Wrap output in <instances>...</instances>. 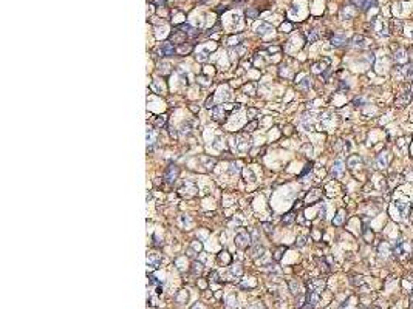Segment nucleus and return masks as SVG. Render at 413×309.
<instances>
[{"mask_svg": "<svg viewBox=\"0 0 413 309\" xmlns=\"http://www.w3.org/2000/svg\"><path fill=\"white\" fill-rule=\"evenodd\" d=\"M234 243H235V246H237L238 249H248V247L252 244L251 233H249L246 229H240V230L235 233Z\"/></svg>", "mask_w": 413, "mask_h": 309, "instance_id": "nucleus-1", "label": "nucleus"}, {"mask_svg": "<svg viewBox=\"0 0 413 309\" xmlns=\"http://www.w3.org/2000/svg\"><path fill=\"white\" fill-rule=\"evenodd\" d=\"M237 141L238 142H235V146H237L238 152H248L249 150V147H251V138L248 136L246 131L238 133L237 135Z\"/></svg>", "mask_w": 413, "mask_h": 309, "instance_id": "nucleus-2", "label": "nucleus"}, {"mask_svg": "<svg viewBox=\"0 0 413 309\" xmlns=\"http://www.w3.org/2000/svg\"><path fill=\"white\" fill-rule=\"evenodd\" d=\"M178 175H180V169H178V165H175V164H170V165H169V167L166 169V173H164V179H166V181H167L169 184H174V182L177 181Z\"/></svg>", "mask_w": 413, "mask_h": 309, "instance_id": "nucleus-3", "label": "nucleus"}, {"mask_svg": "<svg viewBox=\"0 0 413 309\" xmlns=\"http://www.w3.org/2000/svg\"><path fill=\"white\" fill-rule=\"evenodd\" d=\"M175 53V46L172 42H164L159 48V54L161 56H172Z\"/></svg>", "mask_w": 413, "mask_h": 309, "instance_id": "nucleus-4", "label": "nucleus"}, {"mask_svg": "<svg viewBox=\"0 0 413 309\" xmlns=\"http://www.w3.org/2000/svg\"><path fill=\"white\" fill-rule=\"evenodd\" d=\"M344 173V162L341 159H336L333 162V167H331V176H341Z\"/></svg>", "mask_w": 413, "mask_h": 309, "instance_id": "nucleus-5", "label": "nucleus"}, {"mask_svg": "<svg viewBox=\"0 0 413 309\" xmlns=\"http://www.w3.org/2000/svg\"><path fill=\"white\" fill-rule=\"evenodd\" d=\"M159 263H161V255H159V253L152 252V253L147 255V266H152V268L156 269V268L159 266Z\"/></svg>", "mask_w": 413, "mask_h": 309, "instance_id": "nucleus-6", "label": "nucleus"}, {"mask_svg": "<svg viewBox=\"0 0 413 309\" xmlns=\"http://www.w3.org/2000/svg\"><path fill=\"white\" fill-rule=\"evenodd\" d=\"M308 286H309V291H311V292H317V294H320V291H322L323 286H325V283H323V280H312V281L308 283Z\"/></svg>", "mask_w": 413, "mask_h": 309, "instance_id": "nucleus-7", "label": "nucleus"}, {"mask_svg": "<svg viewBox=\"0 0 413 309\" xmlns=\"http://www.w3.org/2000/svg\"><path fill=\"white\" fill-rule=\"evenodd\" d=\"M396 207H398V210H399V213H401V218H407V215H408V210H410V206H408V203H405V201H396Z\"/></svg>", "mask_w": 413, "mask_h": 309, "instance_id": "nucleus-8", "label": "nucleus"}, {"mask_svg": "<svg viewBox=\"0 0 413 309\" xmlns=\"http://www.w3.org/2000/svg\"><path fill=\"white\" fill-rule=\"evenodd\" d=\"M376 164H378V167L379 169H385L387 167V164H388V153L387 152H381L376 158Z\"/></svg>", "mask_w": 413, "mask_h": 309, "instance_id": "nucleus-9", "label": "nucleus"}, {"mask_svg": "<svg viewBox=\"0 0 413 309\" xmlns=\"http://www.w3.org/2000/svg\"><path fill=\"white\" fill-rule=\"evenodd\" d=\"M360 164H362V158L357 156V155H351V156L347 159V165H348L350 169H357Z\"/></svg>", "mask_w": 413, "mask_h": 309, "instance_id": "nucleus-10", "label": "nucleus"}, {"mask_svg": "<svg viewBox=\"0 0 413 309\" xmlns=\"http://www.w3.org/2000/svg\"><path fill=\"white\" fill-rule=\"evenodd\" d=\"M184 40H186V33L184 31H174L172 33V42L174 43H177V45H181V43H184Z\"/></svg>", "mask_w": 413, "mask_h": 309, "instance_id": "nucleus-11", "label": "nucleus"}, {"mask_svg": "<svg viewBox=\"0 0 413 309\" xmlns=\"http://www.w3.org/2000/svg\"><path fill=\"white\" fill-rule=\"evenodd\" d=\"M328 63H330V60L328 59H325V60H322V62H316L314 65H312V73H316V74H319V73H322V71L328 66Z\"/></svg>", "mask_w": 413, "mask_h": 309, "instance_id": "nucleus-12", "label": "nucleus"}, {"mask_svg": "<svg viewBox=\"0 0 413 309\" xmlns=\"http://www.w3.org/2000/svg\"><path fill=\"white\" fill-rule=\"evenodd\" d=\"M212 119L214 121H221L225 119V110L221 107H214L212 108Z\"/></svg>", "mask_w": 413, "mask_h": 309, "instance_id": "nucleus-13", "label": "nucleus"}, {"mask_svg": "<svg viewBox=\"0 0 413 309\" xmlns=\"http://www.w3.org/2000/svg\"><path fill=\"white\" fill-rule=\"evenodd\" d=\"M345 42H347V39H345L344 34H334L331 37V45L333 46H342Z\"/></svg>", "mask_w": 413, "mask_h": 309, "instance_id": "nucleus-14", "label": "nucleus"}, {"mask_svg": "<svg viewBox=\"0 0 413 309\" xmlns=\"http://www.w3.org/2000/svg\"><path fill=\"white\" fill-rule=\"evenodd\" d=\"M181 30H184V33H186V36H189V37H195L197 34H198V30H195V28H192L189 23H183V25L180 27Z\"/></svg>", "mask_w": 413, "mask_h": 309, "instance_id": "nucleus-15", "label": "nucleus"}, {"mask_svg": "<svg viewBox=\"0 0 413 309\" xmlns=\"http://www.w3.org/2000/svg\"><path fill=\"white\" fill-rule=\"evenodd\" d=\"M320 190H311V192L306 195V198H305V201L306 203H314V201H317L319 198H320Z\"/></svg>", "mask_w": 413, "mask_h": 309, "instance_id": "nucleus-16", "label": "nucleus"}, {"mask_svg": "<svg viewBox=\"0 0 413 309\" xmlns=\"http://www.w3.org/2000/svg\"><path fill=\"white\" fill-rule=\"evenodd\" d=\"M243 91H245L246 94H249V96H254V94L257 93V84H255V82L246 84L245 87H243Z\"/></svg>", "mask_w": 413, "mask_h": 309, "instance_id": "nucleus-17", "label": "nucleus"}, {"mask_svg": "<svg viewBox=\"0 0 413 309\" xmlns=\"http://www.w3.org/2000/svg\"><path fill=\"white\" fill-rule=\"evenodd\" d=\"M344 215H345V210H344V209L337 210V213H336V218L333 220V224H334V226H341V224L344 223Z\"/></svg>", "mask_w": 413, "mask_h": 309, "instance_id": "nucleus-18", "label": "nucleus"}, {"mask_svg": "<svg viewBox=\"0 0 413 309\" xmlns=\"http://www.w3.org/2000/svg\"><path fill=\"white\" fill-rule=\"evenodd\" d=\"M241 173H243V178H245V181H249V182H254L257 178H255V175L252 173V170L251 169H243L241 170Z\"/></svg>", "mask_w": 413, "mask_h": 309, "instance_id": "nucleus-19", "label": "nucleus"}, {"mask_svg": "<svg viewBox=\"0 0 413 309\" xmlns=\"http://www.w3.org/2000/svg\"><path fill=\"white\" fill-rule=\"evenodd\" d=\"M395 60L396 62H399V63H404V62H407V53L401 48V50H398L396 53H395Z\"/></svg>", "mask_w": 413, "mask_h": 309, "instance_id": "nucleus-20", "label": "nucleus"}, {"mask_svg": "<svg viewBox=\"0 0 413 309\" xmlns=\"http://www.w3.org/2000/svg\"><path fill=\"white\" fill-rule=\"evenodd\" d=\"M263 252H265V249L260 246V244H257V243H254V249L251 250V257L252 258H257V257H261L263 255Z\"/></svg>", "mask_w": 413, "mask_h": 309, "instance_id": "nucleus-21", "label": "nucleus"}, {"mask_svg": "<svg viewBox=\"0 0 413 309\" xmlns=\"http://www.w3.org/2000/svg\"><path fill=\"white\" fill-rule=\"evenodd\" d=\"M294 220H296V217H294V212H288L286 215L282 218V223H283L285 226H289V224H293V223H294Z\"/></svg>", "mask_w": 413, "mask_h": 309, "instance_id": "nucleus-22", "label": "nucleus"}, {"mask_svg": "<svg viewBox=\"0 0 413 309\" xmlns=\"http://www.w3.org/2000/svg\"><path fill=\"white\" fill-rule=\"evenodd\" d=\"M269 31H272V27L269 25V23H261V25L257 28V33H258V34H261V36L268 34Z\"/></svg>", "mask_w": 413, "mask_h": 309, "instance_id": "nucleus-23", "label": "nucleus"}, {"mask_svg": "<svg viewBox=\"0 0 413 309\" xmlns=\"http://www.w3.org/2000/svg\"><path fill=\"white\" fill-rule=\"evenodd\" d=\"M192 50V46L190 45H184V43H181V45H178L177 48H175V51L177 53H180V54H184V53H189Z\"/></svg>", "mask_w": 413, "mask_h": 309, "instance_id": "nucleus-24", "label": "nucleus"}, {"mask_svg": "<svg viewBox=\"0 0 413 309\" xmlns=\"http://www.w3.org/2000/svg\"><path fill=\"white\" fill-rule=\"evenodd\" d=\"M309 85H311V81H309V77H303L299 84H297V87L300 88V90H308L309 88Z\"/></svg>", "mask_w": 413, "mask_h": 309, "instance_id": "nucleus-25", "label": "nucleus"}, {"mask_svg": "<svg viewBox=\"0 0 413 309\" xmlns=\"http://www.w3.org/2000/svg\"><path fill=\"white\" fill-rule=\"evenodd\" d=\"M285 250H286V247H285V246H280V247H279V249L274 252V260H276V261H280V260H282V257H283V252H285Z\"/></svg>", "mask_w": 413, "mask_h": 309, "instance_id": "nucleus-26", "label": "nucleus"}, {"mask_svg": "<svg viewBox=\"0 0 413 309\" xmlns=\"http://www.w3.org/2000/svg\"><path fill=\"white\" fill-rule=\"evenodd\" d=\"M158 71H159L161 74H169V73H170V65H169V63H161L159 68H158Z\"/></svg>", "mask_w": 413, "mask_h": 309, "instance_id": "nucleus-27", "label": "nucleus"}, {"mask_svg": "<svg viewBox=\"0 0 413 309\" xmlns=\"http://www.w3.org/2000/svg\"><path fill=\"white\" fill-rule=\"evenodd\" d=\"M317 39H319V33L316 31V30H309L308 31V40L309 42H316Z\"/></svg>", "mask_w": 413, "mask_h": 309, "instance_id": "nucleus-28", "label": "nucleus"}, {"mask_svg": "<svg viewBox=\"0 0 413 309\" xmlns=\"http://www.w3.org/2000/svg\"><path fill=\"white\" fill-rule=\"evenodd\" d=\"M201 271H203V264H201V263H197V261H193V263H192V272L200 275Z\"/></svg>", "mask_w": 413, "mask_h": 309, "instance_id": "nucleus-29", "label": "nucleus"}, {"mask_svg": "<svg viewBox=\"0 0 413 309\" xmlns=\"http://www.w3.org/2000/svg\"><path fill=\"white\" fill-rule=\"evenodd\" d=\"M353 43H354V46H364V43H365V39H364L362 36H354V37H353Z\"/></svg>", "mask_w": 413, "mask_h": 309, "instance_id": "nucleus-30", "label": "nucleus"}, {"mask_svg": "<svg viewBox=\"0 0 413 309\" xmlns=\"http://www.w3.org/2000/svg\"><path fill=\"white\" fill-rule=\"evenodd\" d=\"M257 125H258V122H257V121H251V122H249V124L245 127V131H246V133H248V131L251 133V131H254V130L257 128Z\"/></svg>", "mask_w": 413, "mask_h": 309, "instance_id": "nucleus-31", "label": "nucleus"}, {"mask_svg": "<svg viewBox=\"0 0 413 309\" xmlns=\"http://www.w3.org/2000/svg\"><path fill=\"white\" fill-rule=\"evenodd\" d=\"M376 5V0H365V3H364V6L360 8L362 11H367V9H370L371 6H375Z\"/></svg>", "mask_w": 413, "mask_h": 309, "instance_id": "nucleus-32", "label": "nucleus"}, {"mask_svg": "<svg viewBox=\"0 0 413 309\" xmlns=\"http://www.w3.org/2000/svg\"><path fill=\"white\" fill-rule=\"evenodd\" d=\"M228 307H238V303H237V298L234 295L228 297Z\"/></svg>", "mask_w": 413, "mask_h": 309, "instance_id": "nucleus-33", "label": "nucleus"}, {"mask_svg": "<svg viewBox=\"0 0 413 309\" xmlns=\"http://www.w3.org/2000/svg\"><path fill=\"white\" fill-rule=\"evenodd\" d=\"M229 173H231V175H237V173H240V167H238V164H235V162H232V164H231V167H229Z\"/></svg>", "mask_w": 413, "mask_h": 309, "instance_id": "nucleus-34", "label": "nucleus"}, {"mask_svg": "<svg viewBox=\"0 0 413 309\" xmlns=\"http://www.w3.org/2000/svg\"><path fill=\"white\" fill-rule=\"evenodd\" d=\"M257 16H258V11L254 9V8H251V9L246 11V17H248V19H255Z\"/></svg>", "mask_w": 413, "mask_h": 309, "instance_id": "nucleus-35", "label": "nucleus"}, {"mask_svg": "<svg viewBox=\"0 0 413 309\" xmlns=\"http://www.w3.org/2000/svg\"><path fill=\"white\" fill-rule=\"evenodd\" d=\"M289 286H291V292H293L294 295H297V294H299V283H296V281H291V283H289Z\"/></svg>", "mask_w": 413, "mask_h": 309, "instance_id": "nucleus-36", "label": "nucleus"}, {"mask_svg": "<svg viewBox=\"0 0 413 309\" xmlns=\"http://www.w3.org/2000/svg\"><path fill=\"white\" fill-rule=\"evenodd\" d=\"M305 244H306V236H299L297 241H296V246L297 247H303Z\"/></svg>", "mask_w": 413, "mask_h": 309, "instance_id": "nucleus-37", "label": "nucleus"}, {"mask_svg": "<svg viewBox=\"0 0 413 309\" xmlns=\"http://www.w3.org/2000/svg\"><path fill=\"white\" fill-rule=\"evenodd\" d=\"M261 226L265 227V232H266V235H268V236H271V233H272V226H271L269 223H263Z\"/></svg>", "mask_w": 413, "mask_h": 309, "instance_id": "nucleus-38", "label": "nucleus"}, {"mask_svg": "<svg viewBox=\"0 0 413 309\" xmlns=\"http://www.w3.org/2000/svg\"><path fill=\"white\" fill-rule=\"evenodd\" d=\"M166 121H167V117L166 116H161V117H158V119H156L155 124H156V127H164L166 125Z\"/></svg>", "mask_w": 413, "mask_h": 309, "instance_id": "nucleus-39", "label": "nucleus"}, {"mask_svg": "<svg viewBox=\"0 0 413 309\" xmlns=\"http://www.w3.org/2000/svg\"><path fill=\"white\" fill-rule=\"evenodd\" d=\"M231 272H232V274H235V275H241L243 269H241V266H240V264H235V266H232Z\"/></svg>", "mask_w": 413, "mask_h": 309, "instance_id": "nucleus-40", "label": "nucleus"}, {"mask_svg": "<svg viewBox=\"0 0 413 309\" xmlns=\"http://www.w3.org/2000/svg\"><path fill=\"white\" fill-rule=\"evenodd\" d=\"M408 98H410V94H408V93H405L402 98H399V99H398V105H404L405 102H408Z\"/></svg>", "mask_w": 413, "mask_h": 309, "instance_id": "nucleus-41", "label": "nucleus"}, {"mask_svg": "<svg viewBox=\"0 0 413 309\" xmlns=\"http://www.w3.org/2000/svg\"><path fill=\"white\" fill-rule=\"evenodd\" d=\"M209 280L212 281V283H218L220 280H218V274L215 272V271H212L210 274H209Z\"/></svg>", "mask_w": 413, "mask_h": 309, "instance_id": "nucleus-42", "label": "nucleus"}, {"mask_svg": "<svg viewBox=\"0 0 413 309\" xmlns=\"http://www.w3.org/2000/svg\"><path fill=\"white\" fill-rule=\"evenodd\" d=\"M180 130H181V133H189V131H190V125H189V122H183Z\"/></svg>", "mask_w": 413, "mask_h": 309, "instance_id": "nucleus-43", "label": "nucleus"}, {"mask_svg": "<svg viewBox=\"0 0 413 309\" xmlns=\"http://www.w3.org/2000/svg\"><path fill=\"white\" fill-rule=\"evenodd\" d=\"M302 152H306V156H309V155L312 153V147H311L309 144H305V146L302 147Z\"/></svg>", "mask_w": 413, "mask_h": 309, "instance_id": "nucleus-44", "label": "nucleus"}, {"mask_svg": "<svg viewBox=\"0 0 413 309\" xmlns=\"http://www.w3.org/2000/svg\"><path fill=\"white\" fill-rule=\"evenodd\" d=\"M197 60H200V62H206V60H207L206 53H198V54H197Z\"/></svg>", "mask_w": 413, "mask_h": 309, "instance_id": "nucleus-45", "label": "nucleus"}, {"mask_svg": "<svg viewBox=\"0 0 413 309\" xmlns=\"http://www.w3.org/2000/svg\"><path fill=\"white\" fill-rule=\"evenodd\" d=\"M351 3H353L354 6L362 8V6H364V3H365V0H351Z\"/></svg>", "mask_w": 413, "mask_h": 309, "instance_id": "nucleus-46", "label": "nucleus"}, {"mask_svg": "<svg viewBox=\"0 0 413 309\" xmlns=\"http://www.w3.org/2000/svg\"><path fill=\"white\" fill-rule=\"evenodd\" d=\"M181 300H187V292L183 291L180 295H177V301H181Z\"/></svg>", "mask_w": 413, "mask_h": 309, "instance_id": "nucleus-47", "label": "nucleus"}, {"mask_svg": "<svg viewBox=\"0 0 413 309\" xmlns=\"http://www.w3.org/2000/svg\"><path fill=\"white\" fill-rule=\"evenodd\" d=\"M212 104H214V96H210V98L206 99V107H207V108H214Z\"/></svg>", "mask_w": 413, "mask_h": 309, "instance_id": "nucleus-48", "label": "nucleus"}, {"mask_svg": "<svg viewBox=\"0 0 413 309\" xmlns=\"http://www.w3.org/2000/svg\"><path fill=\"white\" fill-rule=\"evenodd\" d=\"M257 113H258L257 108H248V116H249V117H254Z\"/></svg>", "mask_w": 413, "mask_h": 309, "instance_id": "nucleus-49", "label": "nucleus"}, {"mask_svg": "<svg viewBox=\"0 0 413 309\" xmlns=\"http://www.w3.org/2000/svg\"><path fill=\"white\" fill-rule=\"evenodd\" d=\"M218 260H220V261H223V260H225L226 263H229V257L226 255V252H223L221 255H218Z\"/></svg>", "mask_w": 413, "mask_h": 309, "instance_id": "nucleus-50", "label": "nucleus"}, {"mask_svg": "<svg viewBox=\"0 0 413 309\" xmlns=\"http://www.w3.org/2000/svg\"><path fill=\"white\" fill-rule=\"evenodd\" d=\"M248 309H265V307H263V306H261L260 303H255V304H252V306H249Z\"/></svg>", "mask_w": 413, "mask_h": 309, "instance_id": "nucleus-51", "label": "nucleus"}, {"mask_svg": "<svg viewBox=\"0 0 413 309\" xmlns=\"http://www.w3.org/2000/svg\"><path fill=\"white\" fill-rule=\"evenodd\" d=\"M354 278H356V280H353V283H354V284H362V283H364L362 277H354Z\"/></svg>", "mask_w": 413, "mask_h": 309, "instance_id": "nucleus-52", "label": "nucleus"}, {"mask_svg": "<svg viewBox=\"0 0 413 309\" xmlns=\"http://www.w3.org/2000/svg\"><path fill=\"white\" fill-rule=\"evenodd\" d=\"M407 76L413 81V66H408V71H407Z\"/></svg>", "mask_w": 413, "mask_h": 309, "instance_id": "nucleus-53", "label": "nucleus"}, {"mask_svg": "<svg viewBox=\"0 0 413 309\" xmlns=\"http://www.w3.org/2000/svg\"><path fill=\"white\" fill-rule=\"evenodd\" d=\"M272 51H279V48H277V46H274V48H269V53H272Z\"/></svg>", "mask_w": 413, "mask_h": 309, "instance_id": "nucleus-54", "label": "nucleus"}, {"mask_svg": "<svg viewBox=\"0 0 413 309\" xmlns=\"http://www.w3.org/2000/svg\"><path fill=\"white\" fill-rule=\"evenodd\" d=\"M164 2H166V0H156V5H159V3L164 5Z\"/></svg>", "mask_w": 413, "mask_h": 309, "instance_id": "nucleus-55", "label": "nucleus"}, {"mask_svg": "<svg viewBox=\"0 0 413 309\" xmlns=\"http://www.w3.org/2000/svg\"><path fill=\"white\" fill-rule=\"evenodd\" d=\"M371 309H381V307H378V306H376V307H371Z\"/></svg>", "mask_w": 413, "mask_h": 309, "instance_id": "nucleus-56", "label": "nucleus"}, {"mask_svg": "<svg viewBox=\"0 0 413 309\" xmlns=\"http://www.w3.org/2000/svg\"><path fill=\"white\" fill-rule=\"evenodd\" d=\"M411 91H413V88H411Z\"/></svg>", "mask_w": 413, "mask_h": 309, "instance_id": "nucleus-57", "label": "nucleus"}]
</instances>
